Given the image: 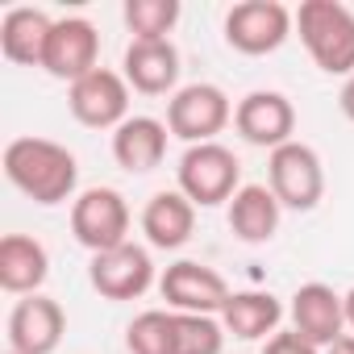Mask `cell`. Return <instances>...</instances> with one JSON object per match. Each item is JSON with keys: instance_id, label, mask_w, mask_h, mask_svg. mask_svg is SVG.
<instances>
[{"instance_id": "4", "label": "cell", "mask_w": 354, "mask_h": 354, "mask_svg": "<svg viewBox=\"0 0 354 354\" xmlns=\"http://www.w3.org/2000/svg\"><path fill=\"white\" fill-rule=\"evenodd\" d=\"M267 188L275 192V201L283 209H296V213H308L321 205L325 196V167H321V154L304 142H288L279 150H271L267 158Z\"/></svg>"}, {"instance_id": "8", "label": "cell", "mask_w": 354, "mask_h": 354, "mask_svg": "<svg viewBox=\"0 0 354 354\" xmlns=\"http://www.w3.org/2000/svg\"><path fill=\"white\" fill-rule=\"evenodd\" d=\"M158 292H162V300H167L171 313H201V317H221V308L234 296L230 283L213 267H205L196 259L171 263L162 271V279H158Z\"/></svg>"}, {"instance_id": "22", "label": "cell", "mask_w": 354, "mask_h": 354, "mask_svg": "<svg viewBox=\"0 0 354 354\" xmlns=\"http://www.w3.org/2000/svg\"><path fill=\"white\" fill-rule=\"evenodd\" d=\"M129 354H175V313L171 308H146L125 329Z\"/></svg>"}, {"instance_id": "21", "label": "cell", "mask_w": 354, "mask_h": 354, "mask_svg": "<svg viewBox=\"0 0 354 354\" xmlns=\"http://www.w3.org/2000/svg\"><path fill=\"white\" fill-rule=\"evenodd\" d=\"M279 321H283V304H279V296H271V292H254V288H250V292H234L230 304L221 308V325H225V333H234V337H242V342H259V337L275 333Z\"/></svg>"}, {"instance_id": "5", "label": "cell", "mask_w": 354, "mask_h": 354, "mask_svg": "<svg viewBox=\"0 0 354 354\" xmlns=\"http://www.w3.org/2000/svg\"><path fill=\"white\" fill-rule=\"evenodd\" d=\"M296 30V13L279 0H242L225 13V42L238 55H275Z\"/></svg>"}, {"instance_id": "26", "label": "cell", "mask_w": 354, "mask_h": 354, "mask_svg": "<svg viewBox=\"0 0 354 354\" xmlns=\"http://www.w3.org/2000/svg\"><path fill=\"white\" fill-rule=\"evenodd\" d=\"M337 104H342V113H346V121H354V75L342 84V96H337Z\"/></svg>"}, {"instance_id": "19", "label": "cell", "mask_w": 354, "mask_h": 354, "mask_svg": "<svg viewBox=\"0 0 354 354\" xmlns=\"http://www.w3.org/2000/svg\"><path fill=\"white\" fill-rule=\"evenodd\" d=\"M50 30H55V21L42 9L17 5V9H9L0 17V55L9 63H17V67H42Z\"/></svg>"}, {"instance_id": "20", "label": "cell", "mask_w": 354, "mask_h": 354, "mask_svg": "<svg viewBox=\"0 0 354 354\" xmlns=\"http://www.w3.org/2000/svg\"><path fill=\"white\" fill-rule=\"evenodd\" d=\"M279 213H283V205L275 201V192L267 184H242L230 201V230L246 246H263V242L275 238Z\"/></svg>"}, {"instance_id": "25", "label": "cell", "mask_w": 354, "mask_h": 354, "mask_svg": "<svg viewBox=\"0 0 354 354\" xmlns=\"http://www.w3.org/2000/svg\"><path fill=\"white\" fill-rule=\"evenodd\" d=\"M263 354H321V350L313 342H304L296 329H288V333H271L267 346H263Z\"/></svg>"}, {"instance_id": "2", "label": "cell", "mask_w": 354, "mask_h": 354, "mask_svg": "<svg viewBox=\"0 0 354 354\" xmlns=\"http://www.w3.org/2000/svg\"><path fill=\"white\" fill-rule=\"evenodd\" d=\"M296 30L325 75H354V9L342 0H304L296 9Z\"/></svg>"}, {"instance_id": "13", "label": "cell", "mask_w": 354, "mask_h": 354, "mask_svg": "<svg viewBox=\"0 0 354 354\" xmlns=\"http://www.w3.org/2000/svg\"><path fill=\"white\" fill-rule=\"evenodd\" d=\"M288 317L292 329L317 350H329L337 337H346V296H337L329 283H300L288 304Z\"/></svg>"}, {"instance_id": "27", "label": "cell", "mask_w": 354, "mask_h": 354, "mask_svg": "<svg viewBox=\"0 0 354 354\" xmlns=\"http://www.w3.org/2000/svg\"><path fill=\"white\" fill-rule=\"evenodd\" d=\"M325 354H354V333H346V337H337Z\"/></svg>"}, {"instance_id": "28", "label": "cell", "mask_w": 354, "mask_h": 354, "mask_svg": "<svg viewBox=\"0 0 354 354\" xmlns=\"http://www.w3.org/2000/svg\"><path fill=\"white\" fill-rule=\"evenodd\" d=\"M346 329L354 333V288L346 292Z\"/></svg>"}, {"instance_id": "17", "label": "cell", "mask_w": 354, "mask_h": 354, "mask_svg": "<svg viewBox=\"0 0 354 354\" xmlns=\"http://www.w3.org/2000/svg\"><path fill=\"white\" fill-rule=\"evenodd\" d=\"M196 230V205L175 188V192H154L142 209V234L154 250H180L188 246Z\"/></svg>"}, {"instance_id": "15", "label": "cell", "mask_w": 354, "mask_h": 354, "mask_svg": "<svg viewBox=\"0 0 354 354\" xmlns=\"http://www.w3.org/2000/svg\"><path fill=\"white\" fill-rule=\"evenodd\" d=\"M125 84L142 96H175L180 88V50L171 38H133L125 46Z\"/></svg>"}, {"instance_id": "14", "label": "cell", "mask_w": 354, "mask_h": 354, "mask_svg": "<svg viewBox=\"0 0 354 354\" xmlns=\"http://www.w3.org/2000/svg\"><path fill=\"white\" fill-rule=\"evenodd\" d=\"M67 333V313L50 296H21L9 313V350L13 354H55Z\"/></svg>"}, {"instance_id": "18", "label": "cell", "mask_w": 354, "mask_h": 354, "mask_svg": "<svg viewBox=\"0 0 354 354\" xmlns=\"http://www.w3.org/2000/svg\"><path fill=\"white\" fill-rule=\"evenodd\" d=\"M167 121L158 117H129L113 129V158L129 175H146L162 162L167 154Z\"/></svg>"}, {"instance_id": "12", "label": "cell", "mask_w": 354, "mask_h": 354, "mask_svg": "<svg viewBox=\"0 0 354 354\" xmlns=\"http://www.w3.org/2000/svg\"><path fill=\"white\" fill-rule=\"evenodd\" d=\"M88 279H92V288H96L104 300H138V296H146L150 283H154L150 250L138 246V242H125V246H117V250L92 254Z\"/></svg>"}, {"instance_id": "23", "label": "cell", "mask_w": 354, "mask_h": 354, "mask_svg": "<svg viewBox=\"0 0 354 354\" xmlns=\"http://www.w3.org/2000/svg\"><path fill=\"white\" fill-rule=\"evenodd\" d=\"M225 337L221 317L175 313V354H225Z\"/></svg>"}, {"instance_id": "16", "label": "cell", "mask_w": 354, "mask_h": 354, "mask_svg": "<svg viewBox=\"0 0 354 354\" xmlns=\"http://www.w3.org/2000/svg\"><path fill=\"white\" fill-rule=\"evenodd\" d=\"M50 275V254L30 234L0 238V288L9 296H38Z\"/></svg>"}, {"instance_id": "1", "label": "cell", "mask_w": 354, "mask_h": 354, "mask_svg": "<svg viewBox=\"0 0 354 354\" xmlns=\"http://www.w3.org/2000/svg\"><path fill=\"white\" fill-rule=\"evenodd\" d=\"M5 175L34 205H63L75 196L80 162L67 146L50 138H13L5 146Z\"/></svg>"}, {"instance_id": "11", "label": "cell", "mask_w": 354, "mask_h": 354, "mask_svg": "<svg viewBox=\"0 0 354 354\" xmlns=\"http://www.w3.org/2000/svg\"><path fill=\"white\" fill-rule=\"evenodd\" d=\"M100 67V34L88 17H59L55 30H50V42H46V59H42V71L55 75V80H84L88 71Z\"/></svg>"}, {"instance_id": "29", "label": "cell", "mask_w": 354, "mask_h": 354, "mask_svg": "<svg viewBox=\"0 0 354 354\" xmlns=\"http://www.w3.org/2000/svg\"><path fill=\"white\" fill-rule=\"evenodd\" d=\"M5 354H13V350H5Z\"/></svg>"}, {"instance_id": "9", "label": "cell", "mask_w": 354, "mask_h": 354, "mask_svg": "<svg viewBox=\"0 0 354 354\" xmlns=\"http://www.w3.org/2000/svg\"><path fill=\"white\" fill-rule=\"evenodd\" d=\"M67 109L88 129H117L121 121H129V84L125 75L96 67L67 88Z\"/></svg>"}, {"instance_id": "10", "label": "cell", "mask_w": 354, "mask_h": 354, "mask_svg": "<svg viewBox=\"0 0 354 354\" xmlns=\"http://www.w3.org/2000/svg\"><path fill=\"white\" fill-rule=\"evenodd\" d=\"M234 129L250 142V146H263V150H279L292 142L296 133V109L283 92H271V88H259L250 96H242L234 104Z\"/></svg>"}, {"instance_id": "24", "label": "cell", "mask_w": 354, "mask_h": 354, "mask_svg": "<svg viewBox=\"0 0 354 354\" xmlns=\"http://www.w3.org/2000/svg\"><path fill=\"white\" fill-rule=\"evenodd\" d=\"M180 0H125V30L133 38H167L180 21Z\"/></svg>"}, {"instance_id": "7", "label": "cell", "mask_w": 354, "mask_h": 354, "mask_svg": "<svg viewBox=\"0 0 354 354\" xmlns=\"http://www.w3.org/2000/svg\"><path fill=\"white\" fill-rule=\"evenodd\" d=\"M234 121V104L217 84H188L167 100V129L188 146L217 142V133Z\"/></svg>"}, {"instance_id": "6", "label": "cell", "mask_w": 354, "mask_h": 354, "mask_svg": "<svg viewBox=\"0 0 354 354\" xmlns=\"http://www.w3.org/2000/svg\"><path fill=\"white\" fill-rule=\"evenodd\" d=\"M71 234L84 250L104 254L129 242V205L117 188H88L71 201Z\"/></svg>"}, {"instance_id": "3", "label": "cell", "mask_w": 354, "mask_h": 354, "mask_svg": "<svg viewBox=\"0 0 354 354\" xmlns=\"http://www.w3.org/2000/svg\"><path fill=\"white\" fill-rule=\"evenodd\" d=\"M180 192L196 205V209H213V205H230L234 192L242 188V162L230 146L221 142H201L188 146L180 158Z\"/></svg>"}]
</instances>
